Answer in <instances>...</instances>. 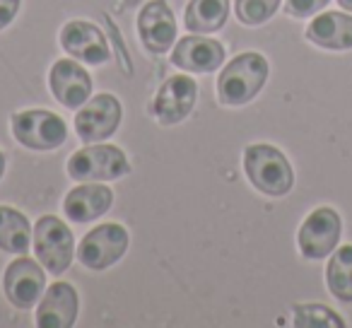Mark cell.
Here are the masks:
<instances>
[{
	"instance_id": "1",
	"label": "cell",
	"mask_w": 352,
	"mask_h": 328,
	"mask_svg": "<svg viewBox=\"0 0 352 328\" xmlns=\"http://www.w3.org/2000/svg\"><path fill=\"white\" fill-rule=\"evenodd\" d=\"M268 61L256 51L232 58L217 78V99L225 107H244L268 83Z\"/></svg>"
},
{
	"instance_id": "2",
	"label": "cell",
	"mask_w": 352,
	"mask_h": 328,
	"mask_svg": "<svg viewBox=\"0 0 352 328\" xmlns=\"http://www.w3.org/2000/svg\"><path fill=\"white\" fill-rule=\"evenodd\" d=\"M244 172L249 177L251 186L265 196H287L294 186V172L287 157L273 145H258L246 147L244 152Z\"/></svg>"
},
{
	"instance_id": "3",
	"label": "cell",
	"mask_w": 352,
	"mask_h": 328,
	"mask_svg": "<svg viewBox=\"0 0 352 328\" xmlns=\"http://www.w3.org/2000/svg\"><path fill=\"white\" fill-rule=\"evenodd\" d=\"M68 174L75 182H113L131 174V162L121 147L89 142L70 155Z\"/></svg>"
},
{
	"instance_id": "4",
	"label": "cell",
	"mask_w": 352,
	"mask_h": 328,
	"mask_svg": "<svg viewBox=\"0 0 352 328\" xmlns=\"http://www.w3.org/2000/svg\"><path fill=\"white\" fill-rule=\"evenodd\" d=\"M12 135L20 145L27 150L49 152L56 150L68 138V126L65 121L54 111L46 109H30V111H17L10 118Z\"/></svg>"
},
{
	"instance_id": "5",
	"label": "cell",
	"mask_w": 352,
	"mask_h": 328,
	"mask_svg": "<svg viewBox=\"0 0 352 328\" xmlns=\"http://www.w3.org/2000/svg\"><path fill=\"white\" fill-rule=\"evenodd\" d=\"M34 251L39 263L51 275H63L75 256V239L70 227L56 215H44L34 227Z\"/></svg>"
},
{
	"instance_id": "6",
	"label": "cell",
	"mask_w": 352,
	"mask_h": 328,
	"mask_svg": "<svg viewBox=\"0 0 352 328\" xmlns=\"http://www.w3.org/2000/svg\"><path fill=\"white\" fill-rule=\"evenodd\" d=\"M128 249V230L118 222H104L89 230L78 244V261L89 270H107L123 259Z\"/></svg>"
},
{
	"instance_id": "7",
	"label": "cell",
	"mask_w": 352,
	"mask_h": 328,
	"mask_svg": "<svg viewBox=\"0 0 352 328\" xmlns=\"http://www.w3.org/2000/svg\"><path fill=\"white\" fill-rule=\"evenodd\" d=\"M342 234V220L333 208H316L309 212V217L302 222L297 234V244L304 259L321 261L336 251Z\"/></svg>"
},
{
	"instance_id": "8",
	"label": "cell",
	"mask_w": 352,
	"mask_h": 328,
	"mask_svg": "<svg viewBox=\"0 0 352 328\" xmlns=\"http://www.w3.org/2000/svg\"><path fill=\"white\" fill-rule=\"evenodd\" d=\"M123 109L113 94H94L75 113V133L82 142H102L118 131Z\"/></svg>"
},
{
	"instance_id": "9",
	"label": "cell",
	"mask_w": 352,
	"mask_h": 328,
	"mask_svg": "<svg viewBox=\"0 0 352 328\" xmlns=\"http://www.w3.org/2000/svg\"><path fill=\"white\" fill-rule=\"evenodd\" d=\"M198 99V83L188 75H171L157 89L150 104V113L162 126H176L191 116Z\"/></svg>"
},
{
	"instance_id": "10",
	"label": "cell",
	"mask_w": 352,
	"mask_h": 328,
	"mask_svg": "<svg viewBox=\"0 0 352 328\" xmlns=\"http://www.w3.org/2000/svg\"><path fill=\"white\" fill-rule=\"evenodd\" d=\"M3 289H6L8 302L15 309H27L36 307V302L41 299V294L46 292V273L34 259H15L6 268L3 275Z\"/></svg>"
},
{
	"instance_id": "11",
	"label": "cell",
	"mask_w": 352,
	"mask_h": 328,
	"mask_svg": "<svg viewBox=\"0 0 352 328\" xmlns=\"http://www.w3.org/2000/svg\"><path fill=\"white\" fill-rule=\"evenodd\" d=\"M138 36L152 54H166L176 41V20L166 0H150L138 15Z\"/></svg>"
},
{
	"instance_id": "12",
	"label": "cell",
	"mask_w": 352,
	"mask_h": 328,
	"mask_svg": "<svg viewBox=\"0 0 352 328\" xmlns=\"http://www.w3.org/2000/svg\"><path fill=\"white\" fill-rule=\"evenodd\" d=\"M60 46L68 56L87 65H102L111 58V49H109L102 30L82 20L68 22L60 30Z\"/></svg>"
},
{
	"instance_id": "13",
	"label": "cell",
	"mask_w": 352,
	"mask_h": 328,
	"mask_svg": "<svg viewBox=\"0 0 352 328\" xmlns=\"http://www.w3.org/2000/svg\"><path fill=\"white\" fill-rule=\"evenodd\" d=\"M49 87L65 109H80L92 97V78L75 58H60L51 65Z\"/></svg>"
},
{
	"instance_id": "14",
	"label": "cell",
	"mask_w": 352,
	"mask_h": 328,
	"mask_svg": "<svg viewBox=\"0 0 352 328\" xmlns=\"http://www.w3.org/2000/svg\"><path fill=\"white\" fill-rule=\"evenodd\" d=\"M225 46L217 39H208V36L193 34L184 36L171 51V63L176 68L188 70V73H215L222 63H225Z\"/></svg>"
},
{
	"instance_id": "15",
	"label": "cell",
	"mask_w": 352,
	"mask_h": 328,
	"mask_svg": "<svg viewBox=\"0 0 352 328\" xmlns=\"http://www.w3.org/2000/svg\"><path fill=\"white\" fill-rule=\"evenodd\" d=\"M80 299L73 285L54 283L46 287L36 304V326L39 328H70L78 321Z\"/></svg>"
},
{
	"instance_id": "16",
	"label": "cell",
	"mask_w": 352,
	"mask_h": 328,
	"mask_svg": "<svg viewBox=\"0 0 352 328\" xmlns=\"http://www.w3.org/2000/svg\"><path fill=\"white\" fill-rule=\"evenodd\" d=\"M111 203H113L111 188L104 186V184L85 182L65 196L63 212L75 222H92L99 220L104 212H109Z\"/></svg>"
},
{
	"instance_id": "17",
	"label": "cell",
	"mask_w": 352,
	"mask_h": 328,
	"mask_svg": "<svg viewBox=\"0 0 352 328\" xmlns=\"http://www.w3.org/2000/svg\"><path fill=\"white\" fill-rule=\"evenodd\" d=\"M307 39L326 51L352 49V15L347 12H323L307 27Z\"/></svg>"
},
{
	"instance_id": "18",
	"label": "cell",
	"mask_w": 352,
	"mask_h": 328,
	"mask_svg": "<svg viewBox=\"0 0 352 328\" xmlns=\"http://www.w3.org/2000/svg\"><path fill=\"white\" fill-rule=\"evenodd\" d=\"M230 0H188L184 22L193 34H212L227 25Z\"/></svg>"
},
{
	"instance_id": "19",
	"label": "cell",
	"mask_w": 352,
	"mask_h": 328,
	"mask_svg": "<svg viewBox=\"0 0 352 328\" xmlns=\"http://www.w3.org/2000/svg\"><path fill=\"white\" fill-rule=\"evenodd\" d=\"M34 239L30 220L10 206H0V249L25 256Z\"/></svg>"
},
{
	"instance_id": "20",
	"label": "cell",
	"mask_w": 352,
	"mask_h": 328,
	"mask_svg": "<svg viewBox=\"0 0 352 328\" xmlns=\"http://www.w3.org/2000/svg\"><path fill=\"white\" fill-rule=\"evenodd\" d=\"M328 289L340 302H352V244L333 251L326 268Z\"/></svg>"
},
{
	"instance_id": "21",
	"label": "cell",
	"mask_w": 352,
	"mask_h": 328,
	"mask_svg": "<svg viewBox=\"0 0 352 328\" xmlns=\"http://www.w3.org/2000/svg\"><path fill=\"white\" fill-rule=\"evenodd\" d=\"M283 0H234L236 20L246 27L265 25L278 12Z\"/></svg>"
},
{
	"instance_id": "22",
	"label": "cell",
	"mask_w": 352,
	"mask_h": 328,
	"mask_svg": "<svg viewBox=\"0 0 352 328\" xmlns=\"http://www.w3.org/2000/svg\"><path fill=\"white\" fill-rule=\"evenodd\" d=\"M294 326H299V328H314V326L342 328L345 321L340 318V314L323 307V304H299V307H294Z\"/></svg>"
},
{
	"instance_id": "23",
	"label": "cell",
	"mask_w": 352,
	"mask_h": 328,
	"mask_svg": "<svg viewBox=\"0 0 352 328\" xmlns=\"http://www.w3.org/2000/svg\"><path fill=\"white\" fill-rule=\"evenodd\" d=\"M331 0H287V15L304 20V17H314L316 12H321Z\"/></svg>"
},
{
	"instance_id": "24",
	"label": "cell",
	"mask_w": 352,
	"mask_h": 328,
	"mask_svg": "<svg viewBox=\"0 0 352 328\" xmlns=\"http://www.w3.org/2000/svg\"><path fill=\"white\" fill-rule=\"evenodd\" d=\"M22 0H0V30H6L12 20L17 17Z\"/></svg>"
},
{
	"instance_id": "25",
	"label": "cell",
	"mask_w": 352,
	"mask_h": 328,
	"mask_svg": "<svg viewBox=\"0 0 352 328\" xmlns=\"http://www.w3.org/2000/svg\"><path fill=\"white\" fill-rule=\"evenodd\" d=\"M338 6L345 8L347 12H352V0H338Z\"/></svg>"
},
{
	"instance_id": "26",
	"label": "cell",
	"mask_w": 352,
	"mask_h": 328,
	"mask_svg": "<svg viewBox=\"0 0 352 328\" xmlns=\"http://www.w3.org/2000/svg\"><path fill=\"white\" fill-rule=\"evenodd\" d=\"M3 174H6V155L0 152V179H3Z\"/></svg>"
}]
</instances>
